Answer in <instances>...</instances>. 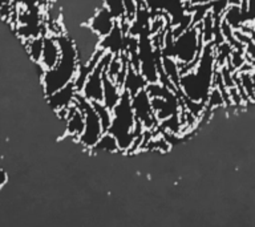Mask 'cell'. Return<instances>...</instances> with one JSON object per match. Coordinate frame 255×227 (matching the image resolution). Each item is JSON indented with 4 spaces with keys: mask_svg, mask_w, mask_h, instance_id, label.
<instances>
[{
    "mask_svg": "<svg viewBox=\"0 0 255 227\" xmlns=\"http://www.w3.org/2000/svg\"><path fill=\"white\" fill-rule=\"evenodd\" d=\"M214 43H205L199 56V61L193 71L179 76V89L185 97L194 101L206 103L207 95L211 89L213 75L215 71Z\"/></svg>",
    "mask_w": 255,
    "mask_h": 227,
    "instance_id": "1",
    "label": "cell"
},
{
    "mask_svg": "<svg viewBox=\"0 0 255 227\" xmlns=\"http://www.w3.org/2000/svg\"><path fill=\"white\" fill-rule=\"evenodd\" d=\"M12 0H0V7L3 5V4H11Z\"/></svg>",
    "mask_w": 255,
    "mask_h": 227,
    "instance_id": "29",
    "label": "cell"
},
{
    "mask_svg": "<svg viewBox=\"0 0 255 227\" xmlns=\"http://www.w3.org/2000/svg\"><path fill=\"white\" fill-rule=\"evenodd\" d=\"M229 7L227 0H211L210 1V12L213 16H222L223 12Z\"/></svg>",
    "mask_w": 255,
    "mask_h": 227,
    "instance_id": "22",
    "label": "cell"
},
{
    "mask_svg": "<svg viewBox=\"0 0 255 227\" xmlns=\"http://www.w3.org/2000/svg\"><path fill=\"white\" fill-rule=\"evenodd\" d=\"M75 93V83L71 81V83L65 84L63 88H60L59 91L53 92L52 95L47 96V101L48 104H49V107H51L53 111H59L61 108L69 107V105L73 103Z\"/></svg>",
    "mask_w": 255,
    "mask_h": 227,
    "instance_id": "8",
    "label": "cell"
},
{
    "mask_svg": "<svg viewBox=\"0 0 255 227\" xmlns=\"http://www.w3.org/2000/svg\"><path fill=\"white\" fill-rule=\"evenodd\" d=\"M92 151H103V153H116V151H120L119 143H117V139L113 134H111L109 131H105L101 134V137L99 138V141L95 143V146L92 147Z\"/></svg>",
    "mask_w": 255,
    "mask_h": 227,
    "instance_id": "13",
    "label": "cell"
},
{
    "mask_svg": "<svg viewBox=\"0 0 255 227\" xmlns=\"http://www.w3.org/2000/svg\"><path fill=\"white\" fill-rule=\"evenodd\" d=\"M205 45L202 36L199 33L197 25H191L186 31L174 39L173 47V59L182 64L190 63L194 57L201 55Z\"/></svg>",
    "mask_w": 255,
    "mask_h": 227,
    "instance_id": "4",
    "label": "cell"
},
{
    "mask_svg": "<svg viewBox=\"0 0 255 227\" xmlns=\"http://www.w3.org/2000/svg\"><path fill=\"white\" fill-rule=\"evenodd\" d=\"M238 73L239 83L246 92L247 97L250 101H254V71L253 72H237Z\"/></svg>",
    "mask_w": 255,
    "mask_h": 227,
    "instance_id": "18",
    "label": "cell"
},
{
    "mask_svg": "<svg viewBox=\"0 0 255 227\" xmlns=\"http://www.w3.org/2000/svg\"><path fill=\"white\" fill-rule=\"evenodd\" d=\"M92 108L95 109L96 114L99 115L100 122H101V126H103V131H105L109 129L112 122V111H109L105 105H104L103 101H91Z\"/></svg>",
    "mask_w": 255,
    "mask_h": 227,
    "instance_id": "15",
    "label": "cell"
},
{
    "mask_svg": "<svg viewBox=\"0 0 255 227\" xmlns=\"http://www.w3.org/2000/svg\"><path fill=\"white\" fill-rule=\"evenodd\" d=\"M43 0H20V4H23L25 8H32L35 5H40ZM47 1V0H45Z\"/></svg>",
    "mask_w": 255,
    "mask_h": 227,
    "instance_id": "25",
    "label": "cell"
},
{
    "mask_svg": "<svg viewBox=\"0 0 255 227\" xmlns=\"http://www.w3.org/2000/svg\"><path fill=\"white\" fill-rule=\"evenodd\" d=\"M225 107V101H223L222 92L219 91L218 88L211 87L209 95L206 99V108L207 109H215V108H223Z\"/></svg>",
    "mask_w": 255,
    "mask_h": 227,
    "instance_id": "20",
    "label": "cell"
},
{
    "mask_svg": "<svg viewBox=\"0 0 255 227\" xmlns=\"http://www.w3.org/2000/svg\"><path fill=\"white\" fill-rule=\"evenodd\" d=\"M124 9H125V19L128 21L134 20L135 11H137V5H135L134 0H124Z\"/></svg>",
    "mask_w": 255,
    "mask_h": 227,
    "instance_id": "24",
    "label": "cell"
},
{
    "mask_svg": "<svg viewBox=\"0 0 255 227\" xmlns=\"http://www.w3.org/2000/svg\"><path fill=\"white\" fill-rule=\"evenodd\" d=\"M222 17L223 20H226L227 24L233 29H239V27L245 23L242 19V15H241V11H239V5H229L226 8V11L223 12Z\"/></svg>",
    "mask_w": 255,
    "mask_h": 227,
    "instance_id": "17",
    "label": "cell"
},
{
    "mask_svg": "<svg viewBox=\"0 0 255 227\" xmlns=\"http://www.w3.org/2000/svg\"><path fill=\"white\" fill-rule=\"evenodd\" d=\"M158 125L162 127L163 130L171 131V133H177V134H179L181 130H182V125H181V121H179L178 113L169 115V117H166V118L162 119V121H159Z\"/></svg>",
    "mask_w": 255,
    "mask_h": 227,
    "instance_id": "19",
    "label": "cell"
},
{
    "mask_svg": "<svg viewBox=\"0 0 255 227\" xmlns=\"http://www.w3.org/2000/svg\"><path fill=\"white\" fill-rule=\"evenodd\" d=\"M191 4H203V3H209L210 0H189Z\"/></svg>",
    "mask_w": 255,
    "mask_h": 227,
    "instance_id": "27",
    "label": "cell"
},
{
    "mask_svg": "<svg viewBox=\"0 0 255 227\" xmlns=\"http://www.w3.org/2000/svg\"><path fill=\"white\" fill-rule=\"evenodd\" d=\"M130 100L135 119L141 121L143 129H153L155 125H158V121L154 117V113L151 109L150 97L145 89L137 92L134 96H131Z\"/></svg>",
    "mask_w": 255,
    "mask_h": 227,
    "instance_id": "5",
    "label": "cell"
},
{
    "mask_svg": "<svg viewBox=\"0 0 255 227\" xmlns=\"http://www.w3.org/2000/svg\"><path fill=\"white\" fill-rule=\"evenodd\" d=\"M161 65H162L163 72H165V75L169 77V80L174 84L175 87H178L179 72L178 67H177V63H175V59L169 57V56H161Z\"/></svg>",
    "mask_w": 255,
    "mask_h": 227,
    "instance_id": "14",
    "label": "cell"
},
{
    "mask_svg": "<svg viewBox=\"0 0 255 227\" xmlns=\"http://www.w3.org/2000/svg\"><path fill=\"white\" fill-rule=\"evenodd\" d=\"M60 48V57L56 65L51 69H45L43 79V87L45 96L52 95L53 92L59 91L65 84L73 81L79 69L77 52L72 37L68 35L56 36Z\"/></svg>",
    "mask_w": 255,
    "mask_h": 227,
    "instance_id": "2",
    "label": "cell"
},
{
    "mask_svg": "<svg viewBox=\"0 0 255 227\" xmlns=\"http://www.w3.org/2000/svg\"><path fill=\"white\" fill-rule=\"evenodd\" d=\"M43 37L44 36H36L32 39H25V45L27 51L31 56L33 63H39L41 60V53H43Z\"/></svg>",
    "mask_w": 255,
    "mask_h": 227,
    "instance_id": "16",
    "label": "cell"
},
{
    "mask_svg": "<svg viewBox=\"0 0 255 227\" xmlns=\"http://www.w3.org/2000/svg\"><path fill=\"white\" fill-rule=\"evenodd\" d=\"M60 48L56 40V36L45 35L43 37V53H41V60L40 63L45 69H51L59 61Z\"/></svg>",
    "mask_w": 255,
    "mask_h": 227,
    "instance_id": "9",
    "label": "cell"
},
{
    "mask_svg": "<svg viewBox=\"0 0 255 227\" xmlns=\"http://www.w3.org/2000/svg\"><path fill=\"white\" fill-rule=\"evenodd\" d=\"M103 4L111 12L112 16L116 20H120L125 16V9H124V0H103Z\"/></svg>",
    "mask_w": 255,
    "mask_h": 227,
    "instance_id": "21",
    "label": "cell"
},
{
    "mask_svg": "<svg viewBox=\"0 0 255 227\" xmlns=\"http://www.w3.org/2000/svg\"><path fill=\"white\" fill-rule=\"evenodd\" d=\"M134 119L135 117L133 113V108H131L130 95L125 89H123L120 101L112 109V122L107 130L116 137L120 151H127L130 147L133 139L137 137L133 131Z\"/></svg>",
    "mask_w": 255,
    "mask_h": 227,
    "instance_id": "3",
    "label": "cell"
},
{
    "mask_svg": "<svg viewBox=\"0 0 255 227\" xmlns=\"http://www.w3.org/2000/svg\"><path fill=\"white\" fill-rule=\"evenodd\" d=\"M124 37L123 32L120 29L119 20H116L115 25L112 28V31L108 33L107 36L101 37L99 41V48L104 49V51L111 52L113 55H120V52H123L125 49L124 45Z\"/></svg>",
    "mask_w": 255,
    "mask_h": 227,
    "instance_id": "7",
    "label": "cell"
},
{
    "mask_svg": "<svg viewBox=\"0 0 255 227\" xmlns=\"http://www.w3.org/2000/svg\"><path fill=\"white\" fill-rule=\"evenodd\" d=\"M8 181V177H7V173L0 167V187H3Z\"/></svg>",
    "mask_w": 255,
    "mask_h": 227,
    "instance_id": "26",
    "label": "cell"
},
{
    "mask_svg": "<svg viewBox=\"0 0 255 227\" xmlns=\"http://www.w3.org/2000/svg\"><path fill=\"white\" fill-rule=\"evenodd\" d=\"M229 5H239L241 4V0H227Z\"/></svg>",
    "mask_w": 255,
    "mask_h": 227,
    "instance_id": "28",
    "label": "cell"
},
{
    "mask_svg": "<svg viewBox=\"0 0 255 227\" xmlns=\"http://www.w3.org/2000/svg\"><path fill=\"white\" fill-rule=\"evenodd\" d=\"M115 23L116 19L112 16L111 12L108 11V8L105 5H101L96 9L95 15L92 16L91 20H89V28L93 32H96L100 37H104L112 31Z\"/></svg>",
    "mask_w": 255,
    "mask_h": 227,
    "instance_id": "6",
    "label": "cell"
},
{
    "mask_svg": "<svg viewBox=\"0 0 255 227\" xmlns=\"http://www.w3.org/2000/svg\"><path fill=\"white\" fill-rule=\"evenodd\" d=\"M85 121H84V113L72 103L68 107L67 125H65V131L69 137L73 139H79V137L83 134Z\"/></svg>",
    "mask_w": 255,
    "mask_h": 227,
    "instance_id": "10",
    "label": "cell"
},
{
    "mask_svg": "<svg viewBox=\"0 0 255 227\" xmlns=\"http://www.w3.org/2000/svg\"><path fill=\"white\" fill-rule=\"evenodd\" d=\"M219 72H221V76H222V80H223V85L226 88H231V87H235V83H234V72H231L227 65H222V67H219Z\"/></svg>",
    "mask_w": 255,
    "mask_h": 227,
    "instance_id": "23",
    "label": "cell"
},
{
    "mask_svg": "<svg viewBox=\"0 0 255 227\" xmlns=\"http://www.w3.org/2000/svg\"><path fill=\"white\" fill-rule=\"evenodd\" d=\"M146 80L143 79V76L137 72L135 69L129 65L128 67V72H127V76H125V80H124V85H123V89L131 96H134L137 92H139L141 89H145L146 87Z\"/></svg>",
    "mask_w": 255,
    "mask_h": 227,
    "instance_id": "12",
    "label": "cell"
},
{
    "mask_svg": "<svg viewBox=\"0 0 255 227\" xmlns=\"http://www.w3.org/2000/svg\"><path fill=\"white\" fill-rule=\"evenodd\" d=\"M121 88L115 84V81L107 76V71L103 72V103L104 105L112 111L117 105L121 97Z\"/></svg>",
    "mask_w": 255,
    "mask_h": 227,
    "instance_id": "11",
    "label": "cell"
}]
</instances>
